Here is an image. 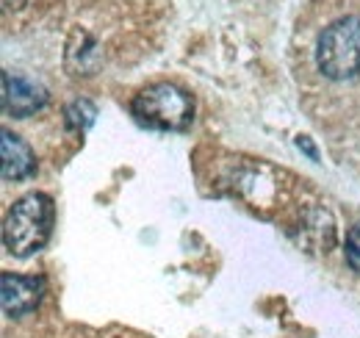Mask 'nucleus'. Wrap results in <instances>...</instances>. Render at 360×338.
Returning <instances> with one entry per match:
<instances>
[{
	"instance_id": "5",
	"label": "nucleus",
	"mask_w": 360,
	"mask_h": 338,
	"mask_svg": "<svg viewBox=\"0 0 360 338\" xmlns=\"http://www.w3.org/2000/svg\"><path fill=\"white\" fill-rule=\"evenodd\" d=\"M39 296H42L39 277H25V275H14V272L0 275V299H3V311L8 316L31 313L39 305Z\"/></svg>"
},
{
	"instance_id": "7",
	"label": "nucleus",
	"mask_w": 360,
	"mask_h": 338,
	"mask_svg": "<svg viewBox=\"0 0 360 338\" xmlns=\"http://www.w3.org/2000/svg\"><path fill=\"white\" fill-rule=\"evenodd\" d=\"M94 106L89 100H75L70 108H67V125L70 127H89L94 123Z\"/></svg>"
},
{
	"instance_id": "1",
	"label": "nucleus",
	"mask_w": 360,
	"mask_h": 338,
	"mask_svg": "<svg viewBox=\"0 0 360 338\" xmlns=\"http://www.w3.org/2000/svg\"><path fill=\"white\" fill-rule=\"evenodd\" d=\"M53 225V200L47 194H25L11 206L3 222V244L17 258H28L42 250Z\"/></svg>"
},
{
	"instance_id": "8",
	"label": "nucleus",
	"mask_w": 360,
	"mask_h": 338,
	"mask_svg": "<svg viewBox=\"0 0 360 338\" xmlns=\"http://www.w3.org/2000/svg\"><path fill=\"white\" fill-rule=\"evenodd\" d=\"M344 255H347V263L355 272H360V222L347 233V250H344Z\"/></svg>"
},
{
	"instance_id": "2",
	"label": "nucleus",
	"mask_w": 360,
	"mask_h": 338,
	"mask_svg": "<svg viewBox=\"0 0 360 338\" xmlns=\"http://www.w3.org/2000/svg\"><path fill=\"white\" fill-rule=\"evenodd\" d=\"M319 70L333 81H347L360 73V17H341L324 28L316 47Z\"/></svg>"
},
{
	"instance_id": "6",
	"label": "nucleus",
	"mask_w": 360,
	"mask_h": 338,
	"mask_svg": "<svg viewBox=\"0 0 360 338\" xmlns=\"http://www.w3.org/2000/svg\"><path fill=\"white\" fill-rule=\"evenodd\" d=\"M34 172H37V158H34L31 147L11 130H3V177L25 180Z\"/></svg>"
},
{
	"instance_id": "9",
	"label": "nucleus",
	"mask_w": 360,
	"mask_h": 338,
	"mask_svg": "<svg viewBox=\"0 0 360 338\" xmlns=\"http://www.w3.org/2000/svg\"><path fill=\"white\" fill-rule=\"evenodd\" d=\"M297 144H300V147H302V150H305V153H308V156H311V158H316V150H314V144H311V142H308V139H300V142H297Z\"/></svg>"
},
{
	"instance_id": "3",
	"label": "nucleus",
	"mask_w": 360,
	"mask_h": 338,
	"mask_svg": "<svg viewBox=\"0 0 360 338\" xmlns=\"http://www.w3.org/2000/svg\"><path fill=\"white\" fill-rule=\"evenodd\" d=\"M134 114L155 130H183L191 123L194 103L175 84H153L134 97Z\"/></svg>"
},
{
	"instance_id": "4",
	"label": "nucleus",
	"mask_w": 360,
	"mask_h": 338,
	"mask_svg": "<svg viewBox=\"0 0 360 338\" xmlns=\"http://www.w3.org/2000/svg\"><path fill=\"white\" fill-rule=\"evenodd\" d=\"M47 100V92L37 81L14 73H3V111L8 117L25 120L37 114Z\"/></svg>"
}]
</instances>
